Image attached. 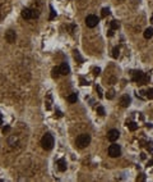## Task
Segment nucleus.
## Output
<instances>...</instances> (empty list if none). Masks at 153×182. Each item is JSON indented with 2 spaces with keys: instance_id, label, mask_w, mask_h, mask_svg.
<instances>
[{
  "instance_id": "1",
  "label": "nucleus",
  "mask_w": 153,
  "mask_h": 182,
  "mask_svg": "<svg viewBox=\"0 0 153 182\" xmlns=\"http://www.w3.org/2000/svg\"><path fill=\"white\" fill-rule=\"evenodd\" d=\"M89 142H91V136L88 133H82L75 140V144H76V146H78L79 149H83V147L88 146Z\"/></svg>"
},
{
  "instance_id": "2",
  "label": "nucleus",
  "mask_w": 153,
  "mask_h": 182,
  "mask_svg": "<svg viewBox=\"0 0 153 182\" xmlns=\"http://www.w3.org/2000/svg\"><path fill=\"white\" fill-rule=\"evenodd\" d=\"M41 145L45 150H51L54 147V137L50 133H46L42 139H41Z\"/></svg>"
},
{
  "instance_id": "3",
  "label": "nucleus",
  "mask_w": 153,
  "mask_h": 182,
  "mask_svg": "<svg viewBox=\"0 0 153 182\" xmlns=\"http://www.w3.org/2000/svg\"><path fill=\"white\" fill-rule=\"evenodd\" d=\"M133 81L138 82L139 85H143L147 81V77L142 71H135V72H133Z\"/></svg>"
},
{
  "instance_id": "4",
  "label": "nucleus",
  "mask_w": 153,
  "mask_h": 182,
  "mask_svg": "<svg viewBox=\"0 0 153 182\" xmlns=\"http://www.w3.org/2000/svg\"><path fill=\"white\" fill-rule=\"evenodd\" d=\"M98 22H100V18H98L97 16H95V14H89V16L86 18V25H87V27H89V28L96 27V26L98 25Z\"/></svg>"
},
{
  "instance_id": "5",
  "label": "nucleus",
  "mask_w": 153,
  "mask_h": 182,
  "mask_svg": "<svg viewBox=\"0 0 153 182\" xmlns=\"http://www.w3.org/2000/svg\"><path fill=\"white\" fill-rule=\"evenodd\" d=\"M120 154H121V147L119 145H116V144L110 145V147H109V155L111 158H117V156H120Z\"/></svg>"
},
{
  "instance_id": "6",
  "label": "nucleus",
  "mask_w": 153,
  "mask_h": 182,
  "mask_svg": "<svg viewBox=\"0 0 153 182\" xmlns=\"http://www.w3.org/2000/svg\"><path fill=\"white\" fill-rule=\"evenodd\" d=\"M5 40H7L9 44H14V42H16V40H17V35H16V32H14L13 30H8V31L5 32Z\"/></svg>"
},
{
  "instance_id": "7",
  "label": "nucleus",
  "mask_w": 153,
  "mask_h": 182,
  "mask_svg": "<svg viewBox=\"0 0 153 182\" xmlns=\"http://www.w3.org/2000/svg\"><path fill=\"white\" fill-rule=\"evenodd\" d=\"M119 137H120V133H119V131L115 130V128H112V130H110V131L107 132V139H109L111 142H115Z\"/></svg>"
},
{
  "instance_id": "8",
  "label": "nucleus",
  "mask_w": 153,
  "mask_h": 182,
  "mask_svg": "<svg viewBox=\"0 0 153 182\" xmlns=\"http://www.w3.org/2000/svg\"><path fill=\"white\" fill-rule=\"evenodd\" d=\"M130 101H131V99H130V96L129 95H123L121 98H120V105L123 107V108H126V107H129V104H130Z\"/></svg>"
},
{
  "instance_id": "9",
  "label": "nucleus",
  "mask_w": 153,
  "mask_h": 182,
  "mask_svg": "<svg viewBox=\"0 0 153 182\" xmlns=\"http://www.w3.org/2000/svg\"><path fill=\"white\" fill-rule=\"evenodd\" d=\"M59 69H60V73L64 74V76H66V74L70 73V67H69L68 63H61V65L59 67Z\"/></svg>"
},
{
  "instance_id": "10",
  "label": "nucleus",
  "mask_w": 153,
  "mask_h": 182,
  "mask_svg": "<svg viewBox=\"0 0 153 182\" xmlns=\"http://www.w3.org/2000/svg\"><path fill=\"white\" fill-rule=\"evenodd\" d=\"M22 17H23L24 19H31V18H33L32 9H29V8H24V9H22Z\"/></svg>"
},
{
  "instance_id": "11",
  "label": "nucleus",
  "mask_w": 153,
  "mask_h": 182,
  "mask_svg": "<svg viewBox=\"0 0 153 182\" xmlns=\"http://www.w3.org/2000/svg\"><path fill=\"white\" fill-rule=\"evenodd\" d=\"M57 168H59V170H61V172H65V170H66V162H65V159H59V160H57Z\"/></svg>"
},
{
  "instance_id": "12",
  "label": "nucleus",
  "mask_w": 153,
  "mask_h": 182,
  "mask_svg": "<svg viewBox=\"0 0 153 182\" xmlns=\"http://www.w3.org/2000/svg\"><path fill=\"white\" fill-rule=\"evenodd\" d=\"M66 100H68V103L73 104V103H75L76 100H78V96H76V94H70V95L66 98Z\"/></svg>"
},
{
  "instance_id": "13",
  "label": "nucleus",
  "mask_w": 153,
  "mask_h": 182,
  "mask_svg": "<svg viewBox=\"0 0 153 182\" xmlns=\"http://www.w3.org/2000/svg\"><path fill=\"white\" fill-rule=\"evenodd\" d=\"M51 104H52V96L49 94V95H47V99L45 100V107H46V109H50V108H51Z\"/></svg>"
},
{
  "instance_id": "14",
  "label": "nucleus",
  "mask_w": 153,
  "mask_h": 182,
  "mask_svg": "<svg viewBox=\"0 0 153 182\" xmlns=\"http://www.w3.org/2000/svg\"><path fill=\"white\" fill-rule=\"evenodd\" d=\"M143 35H144V37H145V39H150V37L153 36V30H152V28H147V30L144 31V33H143Z\"/></svg>"
},
{
  "instance_id": "15",
  "label": "nucleus",
  "mask_w": 153,
  "mask_h": 182,
  "mask_svg": "<svg viewBox=\"0 0 153 182\" xmlns=\"http://www.w3.org/2000/svg\"><path fill=\"white\" fill-rule=\"evenodd\" d=\"M60 74H61V73H60V69H59V67H55V68H52V78H57Z\"/></svg>"
},
{
  "instance_id": "16",
  "label": "nucleus",
  "mask_w": 153,
  "mask_h": 182,
  "mask_svg": "<svg viewBox=\"0 0 153 182\" xmlns=\"http://www.w3.org/2000/svg\"><path fill=\"white\" fill-rule=\"evenodd\" d=\"M110 26H111V30H117L120 27V23L117 21H111L110 22Z\"/></svg>"
},
{
  "instance_id": "17",
  "label": "nucleus",
  "mask_w": 153,
  "mask_h": 182,
  "mask_svg": "<svg viewBox=\"0 0 153 182\" xmlns=\"http://www.w3.org/2000/svg\"><path fill=\"white\" fill-rule=\"evenodd\" d=\"M128 128H129L130 131H135V130L138 128V124H136L135 122H130V123H128Z\"/></svg>"
},
{
  "instance_id": "18",
  "label": "nucleus",
  "mask_w": 153,
  "mask_h": 182,
  "mask_svg": "<svg viewBox=\"0 0 153 182\" xmlns=\"http://www.w3.org/2000/svg\"><path fill=\"white\" fill-rule=\"evenodd\" d=\"M145 96L147 99H153V88H149L145 91Z\"/></svg>"
},
{
  "instance_id": "19",
  "label": "nucleus",
  "mask_w": 153,
  "mask_h": 182,
  "mask_svg": "<svg viewBox=\"0 0 153 182\" xmlns=\"http://www.w3.org/2000/svg\"><path fill=\"white\" fill-rule=\"evenodd\" d=\"M74 58H75L76 60H78V62H81V63L83 62V58L81 56V54H79V51H76V50L74 51Z\"/></svg>"
},
{
  "instance_id": "20",
  "label": "nucleus",
  "mask_w": 153,
  "mask_h": 182,
  "mask_svg": "<svg viewBox=\"0 0 153 182\" xmlns=\"http://www.w3.org/2000/svg\"><path fill=\"white\" fill-rule=\"evenodd\" d=\"M97 114L101 116V117L105 116V109H103V107H97Z\"/></svg>"
},
{
  "instance_id": "21",
  "label": "nucleus",
  "mask_w": 153,
  "mask_h": 182,
  "mask_svg": "<svg viewBox=\"0 0 153 182\" xmlns=\"http://www.w3.org/2000/svg\"><path fill=\"white\" fill-rule=\"evenodd\" d=\"M50 10H51V14H50V18H49V19H50V21H52V19L56 17V12L54 10V8H52V7H50Z\"/></svg>"
},
{
  "instance_id": "22",
  "label": "nucleus",
  "mask_w": 153,
  "mask_h": 182,
  "mask_svg": "<svg viewBox=\"0 0 153 182\" xmlns=\"http://www.w3.org/2000/svg\"><path fill=\"white\" fill-rule=\"evenodd\" d=\"M8 142H9V145H14L17 142V137L16 136H10L9 140H8Z\"/></svg>"
},
{
  "instance_id": "23",
  "label": "nucleus",
  "mask_w": 153,
  "mask_h": 182,
  "mask_svg": "<svg viewBox=\"0 0 153 182\" xmlns=\"http://www.w3.org/2000/svg\"><path fill=\"white\" fill-rule=\"evenodd\" d=\"M114 96H115V91H114V90H110L109 93H107V99L111 100V99H114Z\"/></svg>"
},
{
  "instance_id": "24",
  "label": "nucleus",
  "mask_w": 153,
  "mask_h": 182,
  "mask_svg": "<svg viewBox=\"0 0 153 182\" xmlns=\"http://www.w3.org/2000/svg\"><path fill=\"white\" fill-rule=\"evenodd\" d=\"M109 14H110V9H109V8H103L101 16H102V17H106V16H109Z\"/></svg>"
},
{
  "instance_id": "25",
  "label": "nucleus",
  "mask_w": 153,
  "mask_h": 182,
  "mask_svg": "<svg viewBox=\"0 0 153 182\" xmlns=\"http://www.w3.org/2000/svg\"><path fill=\"white\" fill-rule=\"evenodd\" d=\"M112 56H114V58H117V56H119V48H114V49H112Z\"/></svg>"
},
{
  "instance_id": "26",
  "label": "nucleus",
  "mask_w": 153,
  "mask_h": 182,
  "mask_svg": "<svg viewBox=\"0 0 153 182\" xmlns=\"http://www.w3.org/2000/svg\"><path fill=\"white\" fill-rule=\"evenodd\" d=\"M100 72H101V69H100L98 67L93 68V74H95V76H98V74H100Z\"/></svg>"
},
{
  "instance_id": "27",
  "label": "nucleus",
  "mask_w": 153,
  "mask_h": 182,
  "mask_svg": "<svg viewBox=\"0 0 153 182\" xmlns=\"http://www.w3.org/2000/svg\"><path fill=\"white\" fill-rule=\"evenodd\" d=\"M96 90L98 91V95H100V98H102L103 95H102V90H101V87H100V86H96Z\"/></svg>"
},
{
  "instance_id": "28",
  "label": "nucleus",
  "mask_w": 153,
  "mask_h": 182,
  "mask_svg": "<svg viewBox=\"0 0 153 182\" xmlns=\"http://www.w3.org/2000/svg\"><path fill=\"white\" fill-rule=\"evenodd\" d=\"M147 149H148V151H152V149H153V144H152V142H148V144H147Z\"/></svg>"
},
{
  "instance_id": "29",
  "label": "nucleus",
  "mask_w": 153,
  "mask_h": 182,
  "mask_svg": "<svg viewBox=\"0 0 153 182\" xmlns=\"http://www.w3.org/2000/svg\"><path fill=\"white\" fill-rule=\"evenodd\" d=\"M55 114H56V116H57V117H59V118H61V117H63V113H61V112H60V110H59V109H57V110H56V112H55Z\"/></svg>"
},
{
  "instance_id": "30",
  "label": "nucleus",
  "mask_w": 153,
  "mask_h": 182,
  "mask_svg": "<svg viewBox=\"0 0 153 182\" xmlns=\"http://www.w3.org/2000/svg\"><path fill=\"white\" fill-rule=\"evenodd\" d=\"M9 130H10V127H9V126H5V127L3 128V132H4V133H5V132H9Z\"/></svg>"
},
{
  "instance_id": "31",
  "label": "nucleus",
  "mask_w": 153,
  "mask_h": 182,
  "mask_svg": "<svg viewBox=\"0 0 153 182\" xmlns=\"http://www.w3.org/2000/svg\"><path fill=\"white\" fill-rule=\"evenodd\" d=\"M32 14H33V18L38 17V13H37V10H32Z\"/></svg>"
},
{
  "instance_id": "32",
  "label": "nucleus",
  "mask_w": 153,
  "mask_h": 182,
  "mask_svg": "<svg viewBox=\"0 0 153 182\" xmlns=\"http://www.w3.org/2000/svg\"><path fill=\"white\" fill-rule=\"evenodd\" d=\"M107 35H109V36H112V35H114V30H111V28H110V30H109V32H107Z\"/></svg>"
},
{
  "instance_id": "33",
  "label": "nucleus",
  "mask_w": 153,
  "mask_h": 182,
  "mask_svg": "<svg viewBox=\"0 0 153 182\" xmlns=\"http://www.w3.org/2000/svg\"><path fill=\"white\" fill-rule=\"evenodd\" d=\"M81 82H82V85H88V82H87L84 78H81Z\"/></svg>"
},
{
  "instance_id": "34",
  "label": "nucleus",
  "mask_w": 153,
  "mask_h": 182,
  "mask_svg": "<svg viewBox=\"0 0 153 182\" xmlns=\"http://www.w3.org/2000/svg\"><path fill=\"white\" fill-rule=\"evenodd\" d=\"M152 165H153V158H152V159L148 162V167H152Z\"/></svg>"
},
{
  "instance_id": "35",
  "label": "nucleus",
  "mask_w": 153,
  "mask_h": 182,
  "mask_svg": "<svg viewBox=\"0 0 153 182\" xmlns=\"http://www.w3.org/2000/svg\"><path fill=\"white\" fill-rule=\"evenodd\" d=\"M2 124H3V117L0 116V127H2Z\"/></svg>"
},
{
  "instance_id": "36",
  "label": "nucleus",
  "mask_w": 153,
  "mask_h": 182,
  "mask_svg": "<svg viewBox=\"0 0 153 182\" xmlns=\"http://www.w3.org/2000/svg\"><path fill=\"white\" fill-rule=\"evenodd\" d=\"M152 23H153V17H152Z\"/></svg>"
}]
</instances>
